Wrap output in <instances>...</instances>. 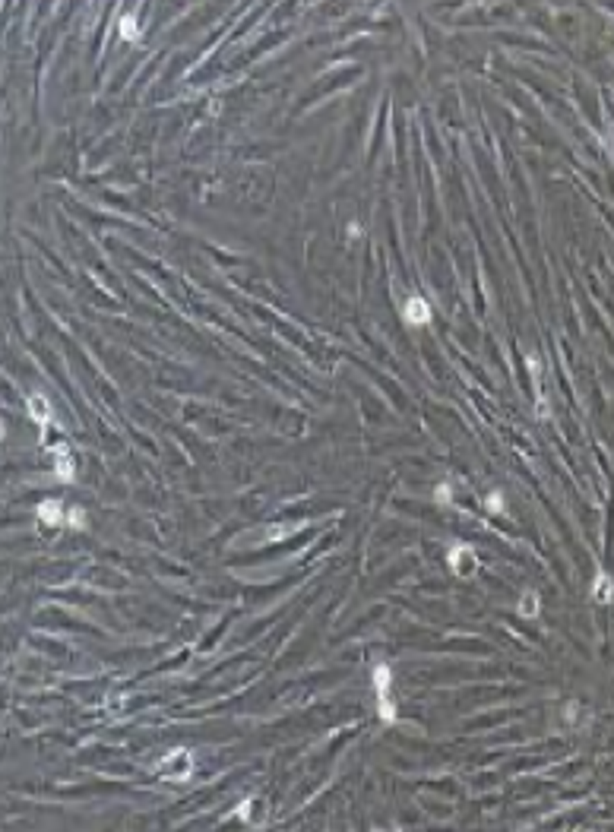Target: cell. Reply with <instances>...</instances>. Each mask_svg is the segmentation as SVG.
Segmentation results:
<instances>
[{
	"label": "cell",
	"instance_id": "6da1fadb",
	"mask_svg": "<svg viewBox=\"0 0 614 832\" xmlns=\"http://www.w3.org/2000/svg\"><path fill=\"white\" fill-rule=\"evenodd\" d=\"M158 775L168 782H187L190 775H194V757H190L187 750H174V753H168L162 763H158Z\"/></svg>",
	"mask_w": 614,
	"mask_h": 832
},
{
	"label": "cell",
	"instance_id": "7a4b0ae2",
	"mask_svg": "<svg viewBox=\"0 0 614 832\" xmlns=\"http://www.w3.org/2000/svg\"><path fill=\"white\" fill-rule=\"evenodd\" d=\"M390 668L380 665L374 668V690H377V703H380V719L387 721V725H393L396 721V706H393V697H390Z\"/></svg>",
	"mask_w": 614,
	"mask_h": 832
},
{
	"label": "cell",
	"instance_id": "3957f363",
	"mask_svg": "<svg viewBox=\"0 0 614 832\" xmlns=\"http://www.w3.org/2000/svg\"><path fill=\"white\" fill-rule=\"evenodd\" d=\"M449 570L456 573V576L463 579H472L475 570H478V557H475V551L469 545H456L453 551H449Z\"/></svg>",
	"mask_w": 614,
	"mask_h": 832
},
{
	"label": "cell",
	"instance_id": "277c9868",
	"mask_svg": "<svg viewBox=\"0 0 614 832\" xmlns=\"http://www.w3.org/2000/svg\"><path fill=\"white\" fill-rule=\"evenodd\" d=\"M402 320L409 326H427L431 323V304H427L421 294H412V298L402 304Z\"/></svg>",
	"mask_w": 614,
	"mask_h": 832
},
{
	"label": "cell",
	"instance_id": "5b68a950",
	"mask_svg": "<svg viewBox=\"0 0 614 832\" xmlns=\"http://www.w3.org/2000/svg\"><path fill=\"white\" fill-rule=\"evenodd\" d=\"M54 475H57L60 481L76 478V462H73V453H70L67 443H57V450H54Z\"/></svg>",
	"mask_w": 614,
	"mask_h": 832
},
{
	"label": "cell",
	"instance_id": "8992f818",
	"mask_svg": "<svg viewBox=\"0 0 614 832\" xmlns=\"http://www.w3.org/2000/svg\"><path fill=\"white\" fill-rule=\"evenodd\" d=\"M298 525H270V529H254V532H248V535H241V545H250V541H282V538H288V535L295 532Z\"/></svg>",
	"mask_w": 614,
	"mask_h": 832
},
{
	"label": "cell",
	"instance_id": "52a82bcc",
	"mask_svg": "<svg viewBox=\"0 0 614 832\" xmlns=\"http://www.w3.org/2000/svg\"><path fill=\"white\" fill-rule=\"evenodd\" d=\"M29 415L38 428H48V424H51V402H48L41 393H35V396L29 399Z\"/></svg>",
	"mask_w": 614,
	"mask_h": 832
},
{
	"label": "cell",
	"instance_id": "ba28073f",
	"mask_svg": "<svg viewBox=\"0 0 614 832\" xmlns=\"http://www.w3.org/2000/svg\"><path fill=\"white\" fill-rule=\"evenodd\" d=\"M592 598L599 601V605L614 601V579L608 576V573H599V576H595V583H592Z\"/></svg>",
	"mask_w": 614,
	"mask_h": 832
},
{
	"label": "cell",
	"instance_id": "9c48e42d",
	"mask_svg": "<svg viewBox=\"0 0 614 832\" xmlns=\"http://www.w3.org/2000/svg\"><path fill=\"white\" fill-rule=\"evenodd\" d=\"M38 519L45 525H60L64 522V507L57 500H41L38 503Z\"/></svg>",
	"mask_w": 614,
	"mask_h": 832
},
{
	"label": "cell",
	"instance_id": "30bf717a",
	"mask_svg": "<svg viewBox=\"0 0 614 832\" xmlns=\"http://www.w3.org/2000/svg\"><path fill=\"white\" fill-rule=\"evenodd\" d=\"M539 611H541V598L532 592V589H525L523 598H519V605H517V614L519 617H539Z\"/></svg>",
	"mask_w": 614,
	"mask_h": 832
},
{
	"label": "cell",
	"instance_id": "8fae6325",
	"mask_svg": "<svg viewBox=\"0 0 614 832\" xmlns=\"http://www.w3.org/2000/svg\"><path fill=\"white\" fill-rule=\"evenodd\" d=\"M120 38H124V41H136V38H140V26H136V19L130 13L120 19Z\"/></svg>",
	"mask_w": 614,
	"mask_h": 832
},
{
	"label": "cell",
	"instance_id": "7c38bea8",
	"mask_svg": "<svg viewBox=\"0 0 614 832\" xmlns=\"http://www.w3.org/2000/svg\"><path fill=\"white\" fill-rule=\"evenodd\" d=\"M67 522H70V529H86V513L80 510V507H73V510L67 513Z\"/></svg>",
	"mask_w": 614,
	"mask_h": 832
},
{
	"label": "cell",
	"instance_id": "4fadbf2b",
	"mask_svg": "<svg viewBox=\"0 0 614 832\" xmlns=\"http://www.w3.org/2000/svg\"><path fill=\"white\" fill-rule=\"evenodd\" d=\"M487 510H494V513L503 510V494H501V491H494V494L487 497Z\"/></svg>",
	"mask_w": 614,
	"mask_h": 832
},
{
	"label": "cell",
	"instance_id": "5bb4252c",
	"mask_svg": "<svg viewBox=\"0 0 614 832\" xmlns=\"http://www.w3.org/2000/svg\"><path fill=\"white\" fill-rule=\"evenodd\" d=\"M437 500L449 503V484H440V488H437Z\"/></svg>",
	"mask_w": 614,
	"mask_h": 832
},
{
	"label": "cell",
	"instance_id": "9a60e30c",
	"mask_svg": "<svg viewBox=\"0 0 614 832\" xmlns=\"http://www.w3.org/2000/svg\"><path fill=\"white\" fill-rule=\"evenodd\" d=\"M611 29H614V19H611Z\"/></svg>",
	"mask_w": 614,
	"mask_h": 832
}]
</instances>
